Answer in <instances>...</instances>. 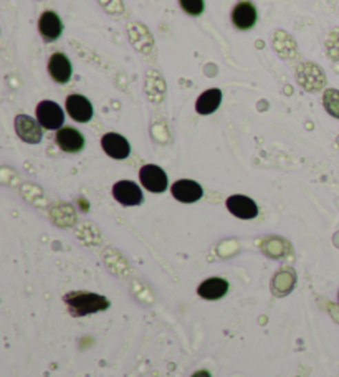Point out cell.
Here are the masks:
<instances>
[{"label": "cell", "instance_id": "obj_1", "mask_svg": "<svg viewBox=\"0 0 339 377\" xmlns=\"http://www.w3.org/2000/svg\"><path fill=\"white\" fill-rule=\"evenodd\" d=\"M65 305L72 316H88V314L105 312L110 308V301L105 296L88 292H70L63 296Z\"/></svg>", "mask_w": 339, "mask_h": 377}, {"label": "cell", "instance_id": "obj_2", "mask_svg": "<svg viewBox=\"0 0 339 377\" xmlns=\"http://www.w3.org/2000/svg\"><path fill=\"white\" fill-rule=\"evenodd\" d=\"M296 78L301 88L309 91V93H316V91H320L326 83L325 72H322L316 63H311V61H305V63L298 66Z\"/></svg>", "mask_w": 339, "mask_h": 377}, {"label": "cell", "instance_id": "obj_3", "mask_svg": "<svg viewBox=\"0 0 339 377\" xmlns=\"http://www.w3.org/2000/svg\"><path fill=\"white\" fill-rule=\"evenodd\" d=\"M37 121L45 130H61L65 121V113L55 101L45 99L37 106Z\"/></svg>", "mask_w": 339, "mask_h": 377}, {"label": "cell", "instance_id": "obj_4", "mask_svg": "<svg viewBox=\"0 0 339 377\" xmlns=\"http://www.w3.org/2000/svg\"><path fill=\"white\" fill-rule=\"evenodd\" d=\"M139 181L149 192L163 194L164 190L167 189V176H165L163 169L156 164L143 165L139 171Z\"/></svg>", "mask_w": 339, "mask_h": 377}, {"label": "cell", "instance_id": "obj_5", "mask_svg": "<svg viewBox=\"0 0 339 377\" xmlns=\"http://www.w3.org/2000/svg\"><path fill=\"white\" fill-rule=\"evenodd\" d=\"M41 124L28 114H19L15 118L17 136L27 144H39L41 141Z\"/></svg>", "mask_w": 339, "mask_h": 377}, {"label": "cell", "instance_id": "obj_6", "mask_svg": "<svg viewBox=\"0 0 339 377\" xmlns=\"http://www.w3.org/2000/svg\"><path fill=\"white\" fill-rule=\"evenodd\" d=\"M113 197L121 205L134 207L143 202V192L132 181H119L113 185Z\"/></svg>", "mask_w": 339, "mask_h": 377}, {"label": "cell", "instance_id": "obj_7", "mask_svg": "<svg viewBox=\"0 0 339 377\" xmlns=\"http://www.w3.org/2000/svg\"><path fill=\"white\" fill-rule=\"evenodd\" d=\"M66 113L76 123H88L93 118V105L81 94H72L66 98Z\"/></svg>", "mask_w": 339, "mask_h": 377}, {"label": "cell", "instance_id": "obj_8", "mask_svg": "<svg viewBox=\"0 0 339 377\" xmlns=\"http://www.w3.org/2000/svg\"><path fill=\"white\" fill-rule=\"evenodd\" d=\"M101 147L107 156L113 157V159L123 161L130 156L131 147L126 138H123L121 134H116V132H107L101 138Z\"/></svg>", "mask_w": 339, "mask_h": 377}, {"label": "cell", "instance_id": "obj_9", "mask_svg": "<svg viewBox=\"0 0 339 377\" xmlns=\"http://www.w3.org/2000/svg\"><path fill=\"white\" fill-rule=\"evenodd\" d=\"M227 209L232 215L242 218V221H251L258 215V207L250 197L247 196H232L227 198Z\"/></svg>", "mask_w": 339, "mask_h": 377}, {"label": "cell", "instance_id": "obj_10", "mask_svg": "<svg viewBox=\"0 0 339 377\" xmlns=\"http://www.w3.org/2000/svg\"><path fill=\"white\" fill-rule=\"evenodd\" d=\"M172 197L176 201L184 202V204H192V202H197L198 198L202 197V187L197 184L196 181L189 179H181L172 184Z\"/></svg>", "mask_w": 339, "mask_h": 377}, {"label": "cell", "instance_id": "obj_11", "mask_svg": "<svg viewBox=\"0 0 339 377\" xmlns=\"http://www.w3.org/2000/svg\"><path fill=\"white\" fill-rule=\"evenodd\" d=\"M56 144L60 146L61 151L70 152V154H74V152H80L83 147H85V138L80 131H76L74 128H61L56 132Z\"/></svg>", "mask_w": 339, "mask_h": 377}, {"label": "cell", "instance_id": "obj_12", "mask_svg": "<svg viewBox=\"0 0 339 377\" xmlns=\"http://www.w3.org/2000/svg\"><path fill=\"white\" fill-rule=\"evenodd\" d=\"M39 30L47 41H55L63 32V23H61L60 17L55 12L47 10L43 12L39 20Z\"/></svg>", "mask_w": 339, "mask_h": 377}, {"label": "cell", "instance_id": "obj_13", "mask_svg": "<svg viewBox=\"0 0 339 377\" xmlns=\"http://www.w3.org/2000/svg\"><path fill=\"white\" fill-rule=\"evenodd\" d=\"M227 292H229V281L223 278H217V276L202 281L197 288L198 296L204 298L207 301L220 300V298L227 295Z\"/></svg>", "mask_w": 339, "mask_h": 377}, {"label": "cell", "instance_id": "obj_14", "mask_svg": "<svg viewBox=\"0 0 339 377\" xmlns=\"http://www.w3.org/2000/svg\"><path fill=\"white\" fill-rule=\"evenodd\" d=\"M232 22L240 30H248L256 22V8L250 2H240L232 12Z\"/></svg>", "mask_w": 339, "mask_h": 377}, {"label": "cell", "instance_id": "obj_15", "mask_svg": "<svg viewBox=\"0 0 339 377\" xmlns=\"http://www.w3.org/2000/svg\"><path fill=\"white\" fill-rule=\"evenodd\" d=\"M48 73L56 83H66L72 77V63L63 53H53L48 60Z\"/></svg>", "mask_w": 339, "mask_h": 377}, {"label": "cell", "instance_id": "obj_16", "mask_svg": "<svg viewBox=\"0 0 339 377\" xmlns=\"http://www.w3.org/2000/svg\"><path fill=\"white\" fill-rule=\"evenodd\" d=\"M222 101V91L218 88H210L204 91L196 101V111L198 114H212Z\"/></svg>", "mask_w": 339, "mask_h": 377}, {"label": "cell", "instance_id": "obj_17", "mask_svg": "<svg viewBox=\"0 0 339 377\" xmlns=\"http://www.w3.org/2000/svg\"><path fill=\"white\" fill-rule=\"evenodd\" d=\"M322 105L333 118L339 119V90H326L325 94H322Z\"/></svg>", "mask_w": 339, "mask_h": 377}, {"label": "cell", "instance_id": "obj_18", "mask_svg": "<svg viewBox=\"0 0 339 377\" xmlns=\"http://www.w3.org/2000/svg\"><path fill=\"white\" fill-rule=\"evenodd\" d=\"M179 2L189 15H201L204 12V0H179Z\"/></svg>", "mask_w": 339, "mask_h": 377}, {"label": "cell", "instance_id": "obj_19", "mask_svg": "<svg viewBox=\"0 0 339 377\" xmlns=\"http://www.w3.org/2000/svg\"><path fill=\"white\" fill-rule=\"evenodd\" d=\"M190 377H212V374H210L209 371H197V372H194V374Z\"/></svg>", "mask_w": 339, "mask_h": 377}]
</instances>
